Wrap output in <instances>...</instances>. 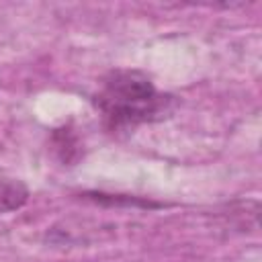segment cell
Segmentation results:
<instances>
[{"instance_id": "cell-1", "label": "cell", "mask_w": 262, "mask_h": 262, "mask_svg": "<svg viewBox=\"0 0 262 262\" xmlns=\"http://www.w3.org/2000/svg\"><path fill=\"white\" fill-rule=\"evenodd\" d=\"M94 104L108 127L125 129L168 117L174 108V98L160 92L145 72L119 68L102 78Z\"/></svg>"}, {"instance_id": "cell-2", "label": "cell", "mask_w": 262, "mask_h": 262, "mask_svg": "<svg viewBox=\"0 0 262 262\" xmlns=\"http://www.w3.org/2000/svg\"><path fill=\"white\" fill-rule=\"evenodd\" d=\"M29 194H31L29 186L23 180L0 178V215L25 207L29 201Z\"/></svg>"}]
</instances>
